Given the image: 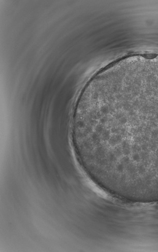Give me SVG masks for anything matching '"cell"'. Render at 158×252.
<instances>
[{"label":"cell","mask_w":158,"mask_h":252,"mask_svg":"<svg viewBox=\"0 0 158 252\" xmlns=\"http://www.w3.org/2000/svg\"><path fill=\"white\" fill-rule=\"evenodd\" d=\"M88 176L126 201L158 192V55L122 58L83 89L71 122Z\"/></svg>","instance_id":"6da1fadb"}]
</instances>
